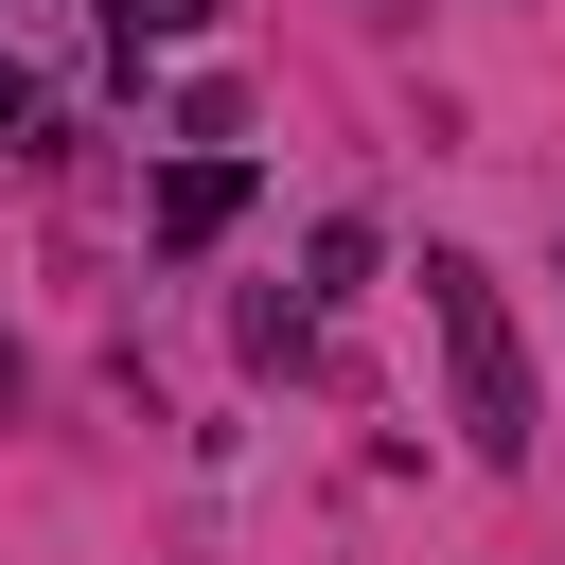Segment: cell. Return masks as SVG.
Instances as JSON below:
<instances>
[{
	"instance_id": "obj_1",
	"label": "cell",
	"mask_w": 565,
	"mask_h": 565,
	"mask_svg": "<svg viewBox=\"0 0 565 565\" xmlns=\"http://www.w3.org/2000/svg\"><path fill=\"white\" fill-rule=\"evenodd\" d=\"M424 335H441V371H459V441L512 477L530 424H547V388H530V335H512V300H494L477 247H424Z\"/></svg>"
},
{
	"instance_id": "obj_2",
	"label": "cell",
	"mask_w": 565,
	"mask_h": 565,
	"mask_svg": "<svg viewBox=\"0 0 565 565\" xmlns=\"http://www.w3.org/2000/svg\"><path fill=\"white\" fill-rule=\"evenodd\" d=\"M247 194H265V177H247V141H194V159L159 177V212H141V230H159V265H212V247L247 230Z\"/></svg>"
},
{
	"instance_id": "obj_3",
	"label": "cell",
	"mask_w": 565,
	"mask_h": 565,
	"mask_svg": "<svg viewBox=\"0 0 565 565\" xmlns=\"http://www.w3.org/2000/svg\"><path fill=\"white\" fill-rule=\"evenodd\" d=\"M106 18H124V53H141V35H194L212 0H106Z\"/></svg>"
},
{
	"instance_id": "obj_4",
	"label": "cell",
	"mask_w": 565,
	"mask_h": 565,
	"mask_svg": "<svg viewBox=\"0 0 565 565\" xmlns=\"http://www.w3.org/2000/svg\"><path fill=\"white\" fill-rule=\"evenodd\" d=\"M0 141H53V106H35V71H0Z\"/></svg>"
}]
</instances>
